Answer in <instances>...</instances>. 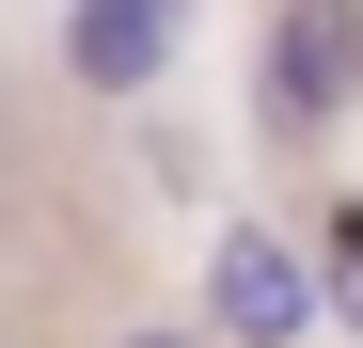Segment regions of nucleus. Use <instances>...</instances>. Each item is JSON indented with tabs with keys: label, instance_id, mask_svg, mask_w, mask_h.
I'll return each mask as SVG.
<instances>
[{
	"label": "nucleus",
	"instance_id": "nucleus-1",
	"mask_svg": "<svg viewBox=\"0 0 363 348\" xmlns=\"http://www.w3.org/2000/svg\"><path fill=\"white\" fill-rule=\"evenodd\" d=\"M332 301H316V254L300 238H269V222H221L206 238V332L221 348H300Z\"/></svg>",
	"mask_w": 363,
	"mask_h": 348
},
{
	"label": "nucleus",
	"instance_id": "nucleus-2",
	"mask_svg": "<svg viewBox=\"0 0 363 348\" xmlns=\"http://www.w3.org/2000/svg\"><path fill=\"white\" fill-rule=\"evenodd\" d=\"M347 64H363V0H284V16H269V64H253V111L284 143H316L347 111Z\"/></svg>",
	"mask_w": 363,
	"mask_h": 348
},
{
	"label": "nucleus",
	"instance_id": "nucleus-3",
	"mask_svg": "<svg viewBox=\"0 0 363 348\" xmlns=\"http://www.w3.org/2000/svg\"><path fill=\"white\" fill-rule=\"evenodd\" d=\"M64 64H79V95H158L174 0H79V16H64Z\"/></svg>",
	"mask_w": 363,
	"mask_h": 348
},
{
	"label": "nucleus",
	"instance_id": "nucleus-4",
	"mask_svg": "<svg viewBox=\"0 0 363 348\" xmlns=\"http://www.w3.org/2000/svg\"><path fill=\"white\" fill-rule=\"evenodd\" d=\"M316 301L363 332V206H332V222H316Z\"/></svg>",
	"mask_w": 363,
	"mask_h": 348
},
{
	"label": "nucleus",
	"instance_id": "nucleus-5",
	"mask_svg": "<svg viewBox=\"0 0 363 348\" xmlns=\"http://www.w3.org/2000/svg\"><path fill=\"white\" fill-rule=\"evenodd\" d=\"M127 348H221V332H127Z\"/></svg>",
	"mask_w": 363,
	"mask_h": 348
}]
</instances>
